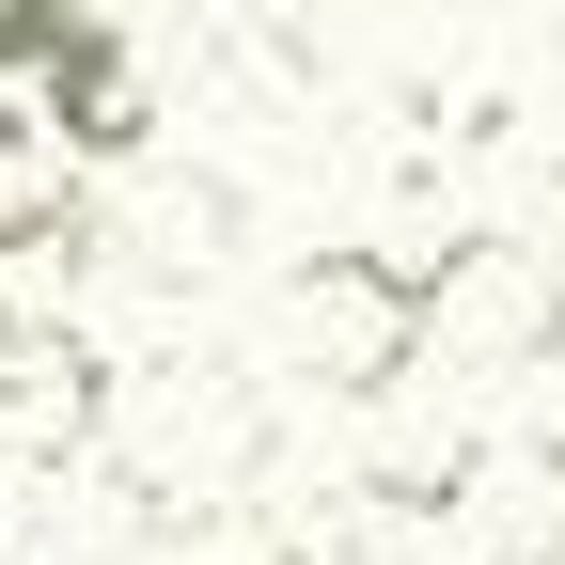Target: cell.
Returning <instances> with one entry per match:
<instances>
[{
    "instance_id": "1",
    "label": "cell",
    "mask_w": 565,
    "mask_h": 565,
    "mask_svg": "<svg viewBox=\"0 0 565 565\" xmlns=\"http://www.w3.org/2000/svg\"><path fill=\"white\" fill-rule=\"evenodd\" d=\"M282 345L315 362V393L377 408L393 377H424V252H315V267H282Z\"/></svg>"
},
{
    "instance_id": "2",
    "label": "cell",
    "mask_w": 565,
    "mask_h": 565,
    "mask_svg": "<svg viewBox=\"0 0 565 565\" xmlns=\"http://www.w3.org/2000/svg\"><path fill=\"white\" fill-rule=\"evenodd\" d=\"M550 345H565V282H550L519 236L424 252V362H456V377H534Z\"/></svg>"
},
{
    "instance_id": "3",
    "label": "cell",
    "mask_w": 565,
    "mask_h": 565,
    "mask_svg": "<svg viewBox=\"0 0 565 565\" xmlns=\"http://www.w3.org/2000/svg\"><path fill=\"white\" fill-rule=\"evenodd\" d=\"M32 79H47V141L63 158H141L158 141V63L126 47V0H79Z\"/></svg>"
},
{
    "instance_id": "4",
    "label": "cell",
    "mask_w": 565,
    "mask_h": 565,
    "mask_svg": "<svg viewBox=\"0 0 565 565\" xmlns=\"http://www.w3.org/2000/svg\"><path fill=\"white\" fill-rule=\"evenodd\" d=\"M110 440V362L79 330H0V456H32V471H63V456H95Z\"/></svg>"
},
{
    "instance_id": "5",
    "label": "cell",
    "mask_w": 565,
    "mask_h": 565,
    "mask_svg": "<svg viewBox=\"0 0 565 565\" xmlns=\"http://www.w3.org/2000/svg\"><path fill=\"white\" fill-rule=\"evenodd\" d=\"M79 236V158L47 141V110H0V267H32Z\"/></svg>"
},
{
    "instance_id": "6",
    "label": "cell",
    "mask_w": 565,
    "mask_h": 565,
    "mask_svg": "<svg viewBox=\"0 0 565 565\" xmlns=\"http://www.w3.org/2000/svg\"><path fill=\"white\" fill-rule=\"evenodd\" d=\"M236 221H252L236 173H158V189H141V221H126V252L158 267V282H189V267H221V252H236Z\"/></svg>"
},
{
    "instance_id": "7",
    "label": "cell",
    "mask_w": 565,
    "mask_h": 565,
    "mask_svg": "<svg viewBox=\"0 0 565 565\" xmlns=\"http://www.w3.org/2000/svg\"><path fill=\"white\" fill-rule=\"evenodd\" d=\"M63 17H79V0H0V79H17V63H47Z\"/></svg>"
},
{
    "instance_id": "8",
    "label": "cell",
    "mask_w": 565,
    "mask_h": 565,
    "mask_svg": "<svg viewBox=\"0 0 565 565\" xmlns=\"http://www.w3.org/2000/svg\"><path fill=\"white\" fill-rule=\"evenodd\" d=\"M534 32H550V47H565V0H534Z\"/></svg>"
},
{
    "instance_id": "9",
    "label": "cell",
    "mask_w": 565,
    "mask_h": 565,
    "mask_svg": "<svg viewBox=\"0 0 565 565\" xmlns=\"http://www.w3.org/2000/svg\"><path fill=\"white\" fill-rule=\"evenodd\" d=\"M550 471H565V424H550Z\"/></svg>"
},
{
    "instance_id": "10",
    "label": "cell",
    "mask_w": 565,
    "mask_h": 565,
    "mask_svg": "<svg viewBox=\"0 0 565 565\" xmlns=\"http://www.w3.org/2000/svg\"><path fill=\"white\" fill-rule=\"evenodd\" d=\"M0 330H17V315H0Z\"/></svg>"
}]
</instances>
